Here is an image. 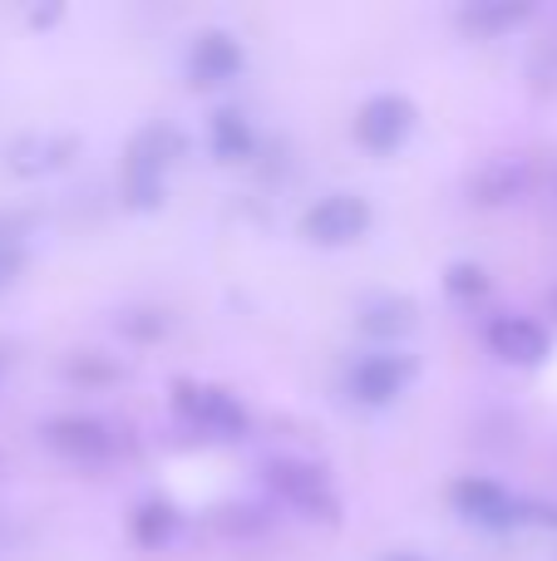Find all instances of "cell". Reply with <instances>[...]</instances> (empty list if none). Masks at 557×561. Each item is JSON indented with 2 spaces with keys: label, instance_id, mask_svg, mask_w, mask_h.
I'll list each match as a JSON object with an SVG mask.
<instances>
[{
  "label": "cell",
  "instance_id": "obj_11",
  "mask_svg": "<svg viewBox=\"0 0 557 561\" xmlns=\"http://www.w3.org/2000/svg\"><path fill=\"white\" fill-rule=\"evenodd\" d=\"M207 148H213L217 163H247L257 153V134L252 118L242 108H217L213 124H207Z\"/></svg>",
  "mask_w": 557,
  "mask_h": 561
},
{
  "label": "cell",
  "instance_id": "obj_4",
  "mask_svg": "<svg viewBox=\"0 0 557 561\" xmlns=\"http://www.w3.org/2000/svg\"><path fill=\"white\" fill-rule=\"evenodd\" d=\"M414 375H420V365H414V355H405V350L385 345V350H371V355H361L351 365V375H345V389H351L355 404H395V399L405 394V389L414 385Z\"/></svg>",
  "mask_w": 557,
  "mask_h": 561
},
{
  "label": "cell",
  "instance_id": "obj_16",
  "mask_svg": "<svg viewBox=\"0 0 557 561\" xmlns=\"http://www.w3.org/2000/svg\"><path fill=\"white\" fill-rule=\"evenodd\" d=\"M523 183H528V173L519 163H499L474 183V193H479V203H509V197L523 193Z\"/></svg>",
  "mask_w": 557,
  "mask_h": 561
},
{
  "label": "cell",
  "instance_id": "obj_20",
  "mask_svg": "<svg viewBox=\"0 0 557 561\" xmlns=\"http://www.w3.org/2000/svg\"><path fill=\"white\" fill-rule=\"evenodd\" d=\"M553 300H557V296H553Z\"/></svg>",
  "mask_w": 557,
  "mask_h": 561
},
{
  "label": "cell",
  "instance_id": "obj_12",
  "mask_svg": "<svg viewBox=\"0 0 557 561\" xmlns=\"http://www.w3.org/2000/svg\"><path fill=\"white\" fill-rule=\"evenodd\" d=\"M75 153V138H55V134H30L20 144H10V168L20 178H35V173H55V168L69 163Z\"/></svg>",
  "mask_w": 557,
  "mask_h": 561
},
{
  "label": "cell",
  "instance_id": "obj_14",
  "mask_svg": "<svg viewBox=\"0 0 557 561\" xmlns=\"http://www.w3.org/2000/svg\"><path fill=\"white\" fill-rule=\"evenodd\" d=\"M173 533H178V507L168 503V497H148V503L134 513V542L148 547V552L168 547Z\"/></svg>",
  "mask_w": 557,
  "mask_h": 561
},
{
  "label": "cell",
  "instance_id": "obj_13",
  "mask_svg": "<svg viewBox=\"0 0 557 561\" xmlns=\"http://www.w3.org/2000/svg\"><path fill=\"white\" fill-rule=\"evenodd\" d=\"M361 330L375 340H400L414 330V300L410 296H375L361 306Z\"/></svg>",
  "mask_w": 557,
  "mask_h": 561
},
{
  "label": "cell",
  "instance_id": "obj_2",
  "mask_svg": "<svg viewBox=\"0 0 557 561\" xmlns=\"http://www.w3.org/2000/svg\"><path fill=\"white\" fill-rule=\"evenodd\" d=\"M173 414L207 438H242L252 428L242 399L207 379H173Z\"/></svg>",
  "mask_w": 557,
  "mask_h": 561
},
{
  "label": "cell",
  "instance_id": "obj_1",
  "mask_svg": "<svg viewBox=\"0 0 557 561\" xmlns=\"http://www.w3.org/2000/svg\"><path fill=\"white\" fill-rule=\"evenodd\" d=\"M187 153V134L173 124H148L134 134L124 153V173H118V193L134 213H154L168 197V173L178 168V158Z\"/></svg>",
  "mask_w": 557,
  "mask_h": 561
},
{
  "label": "cell",
  "instance_id": "obj_18",
  "mask_svg": "<svg viewBox=\"0 0 557 561\" xmlns=\"http://www.w3.org/2000/svg\"><path fill=\"white\" fill-rule=\"evenodd\" d=\"M20 266H25V247H20V242H0V290L20 276Z\"/></svg>",
  "mask_w": 557,
  "mask_h": 561
},
{
  "label": "cell",
  "instance_id": "obj_17",
  "mask_svg": "<svg viewBox=\"0 0 557 561\" xmlns=\"http://www.w3.org/2000/svg\"><path fill=\"white\" fill-rule=\"evenodd\" d=\"M444 286H450V296L474 300V296H484V290H489V276H484L479 266H469V262H454L450 276H444Z\"/></svg>",
  "mask_w": 557,
  "mask_h": 561
},
{
  "label": "cell",
  "instance_id": "obj_19",
  "mask_svg": "<svg viewBox=\"0 0 557 561\" xmlns=\"http://www.w3.org/2000/svg\"><path fill=\"white\" fill-rule=\"evenodd\" d=\"M385 561H424V557H414V552H390Z\"/></svg>",
  "mask_w": 557,
  "mask_h": 561
},
{
  "label": "cell",
  "instance_id": "obj_9",
  "mask_svg": "<svg viewBox=\"0 0 557 561\" xmlns=\"http://www.w3.org/2000/svg\"><path fill=\"white\" fill-rule=\"evenodd\" d=\"M489 350L503 359V365H519V369H533V365H543V359L553 355V335H548V325L543 320H533V316H499V320H489Z\"/></svg>",
  "mask_w": 557,
  "mask_h": 561
},
{
  "label": "cell",
  "instance_id": "obj_8",
  "mask_svg": "<svg viewBox=\"0 0 557 561\" xmlns=\"http://www.w3.org/2000/svg\"><path fill=\"white\" fill-rule=\"evenodd\" d=\"M247 65V49L237 35H227V30H197L193 45H187V79H193L197 89H223L232 84L237 75H242Z\"/></svg>",
  "mask_w": 557,
  "mask_h": 561
},
{
  "label": "cell",
  "instance_id": "obj_10",
  "mask_svg": "<svg viewBox=\"0 0 557 561\" xmlns=\"http://www.w3.org/2000/svg\"><path fill=\"white\" fill-rule=\"evenodd\" d=\"M45 444L59 458H75V463H104L114 454V428L89 414H59L45 424Z\"/></svg>",
  "mask_w": 557,
  "mask_h": 561
},
{
  "label": "cell",
  "instance_id": "obj_5",
  "mask_svg": "<svg viewBox=\"0 0 557 561\" xmlns=\"http://www.w3.org/2000/svg\"><path fill=\"white\" fill-rule=\"evenodd\" d=\"M450 503L459 517H469L474 527H489V533H513V527L528 523V497L509 493L503 483L493 478H459L450 488Z\"/></svg>",
  "mask_w": 557,
  "mask_h": 561
},
{
  "label": "cell",
  "instance_id": "obj_15",
  "mask_svg": "<svg viewBox=\"0 0 557 561\" xmlns=\"http://www.w3.org/2000/svg\"><path fill=\"white\" fill-rule=\"evenodd\" d=\"M533 15V5H513V0H493V5H469L459 15V25L469 35H503V30L523 25Z\"/></svg>",
  "mask_w": 557,
  "mask_h": 561
},
{
  "label": "cell",
  "instance_id": "obj_3",
  "mask_svg": "<svg viewBox=\"0 0 557 561\" xmlns=\"http://www.w3.org/2000/svg\"><path fill=\"white\" fill-rule=\"evenodd\" d=\"M262 478L276 503H286L292 513L311 517V523H336L341 517V497H336L331 478L316 463H306V458H272L262 468Z\"/></svg>",
  "mask_w": 557,
  "mask_h": 561
},
{
  "label": "cell",
  "instance_id": "obj_6",
  "mask_svg": "<svg viewBox=\"0 0 557 561\" xmlns=\"http://www.w3.org/2000/svg\"><path fill=\"white\" fill-rule=\"evenodd\" d=\"M375 213L361 193H326L302 213V237L311 247H351L371 232Z\"/></svg>",
  "mask_w": 557,
  "mask_h": 561
},
{
  "label": "cell",
  "instance_id": "obj_7",
  "mask_svg": "<svg viewBox=\"0 0 557 561\" xmlns=\"http://www.w3.org/2000/svg\"><path fill=\"white\" fill-rule=\"evenodd\" d=\"M410 134H414V104L405 94H371L355 108V144L365 153L385 158L395 148H405Z\"/></svg>",
  "mask_w": 557,
  "mask_h": 561
}]
</instances>
